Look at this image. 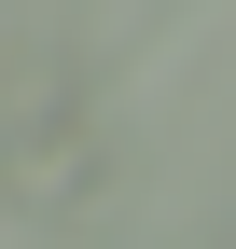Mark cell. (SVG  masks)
<instances>
[{
  "mask_svg": "<svg viewBox=\"0 0 236 249\" xmlns=\"http://www.w3.org/2000/svg\"><path fill=\"white\" fill-rule=\"evenodd\" d=\"M125 194V139H111L83 97H56L42 124L0 139V222H42V235H83L98 208Z\"/></svg>",
  "mask_w": 236,
  "mask_h": 249,
  "instance_id": "6da1fadb",
  "label": "cell"
}]
</instances>
